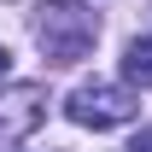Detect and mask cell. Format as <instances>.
<instances>
[{"label": "cell", "instance_id": "obj_1", "mask_svg": "<svg viewBox=\"0 0 152 152\" xmlns=\"http://www.w3.org/2000/svg\"><path fill=\"white\" fill-rule=\"evenodd\" d=\"M35 41H41V53L53 58V64H76L99 41V18L82 0H47L41 18H35Z\"/></svg>", "mask_w": 152, "mask_h": 152}, {"label": "cell", "instance_id": "obj_5", "mask_svg": "<svg viewBox=\"0 0 152 152\" xmlns=\"http://www.w3.org/2000/svg\"><path fill=\"white\" fill-rule=\"evenodd\" d=\"M6 76H12V53L0 47V82H6Z\"/></svg>", "mask_w": 152, "mask_h": 152}, {"label": "cell", "instance_id": "obj_2", "mask_svg": "<svg viewBox=\"0 0 152 152\" xmlns=\"http://www.w3.org/2000/svg\"><path fill=\"white\" fill-rule=\"evenodd\" d=\"M134 105H140V99H134L123 82H105V76L82 82V88L64 99L70 123H82V129H117V123H129V117H134Z\"/></svg>", "mask_w": 152, "mask_h": 152}, {"label": "cell", "instance_id": "obj_3", "mask_svg": "<svg viewBox=\"0 0 152 152\" xmlns=\"http://www.w3.org/2000/svg\"><path fill=\"white\" fill-rule=\"evenodd\" d=\"M123 70H129V82L152 88V41H129V53H123Z\"/></svg>", "mask_w": 152, "mask_h": 152}, {"label": "cell", "instance_id": "obj_4", "mask_svg": "<svg viewBox=\"0 0 152 152\" xmlns=\"http://www.w3.org/2000/svg\"><path fill=\"white\" fill-rule=\"evenodd\" d=\"M134 152H152V129H140V134H134Z\"/></svg>", "mask_w": 152, "mask_h": 152}]
</instances>
